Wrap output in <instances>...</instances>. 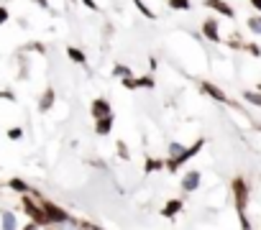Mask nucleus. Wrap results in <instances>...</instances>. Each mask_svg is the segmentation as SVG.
I'll return each instance as SVG.
<instances>
[{"mask_svg": "<svg viewBox=\"0 0 261 230\" xmlns=\"http://www.w3.org/2000/svg\"><path fill=\"white\" fill-rule=\"evenodd\" d=\"M233 202H236V212H238V220H241V230H251V220L246 215V207H249V184H246L243 177H233Z\"/></svg>", "mask_w": 261, "mask_h": 230, "instance_id": "obj_1", "label": "nucleus"}, {"mask_svg": "<svg viewBox=\"0 0 261 230\" xmlns=\"http://www.w3.org/2000/svg\"><path fill=\"white\" fill-rule=\"evenodd\" d=\"M31 194H34V199L41 205V210L46 212V218L52 220V225H69V223H74V218H72V215H69L67 210H61L59 205H54L52 199H46V197H44V194H39L36 189L31 192ZM74 225H77V223H74Z\"/></svg>", "mask_w": 261, "mask_h": 230, "instance_id": "obj_2", "label": "nucleus"}, {"mask_svg": "<svg viewBox=\"0 0 261 230\" xmlns=\"http://www.w3.org/2000/svg\"><path fill=\"white\" fill-rule=\"evenodd\" d=\"M203 146H205V138H197V141H195V143H190L187 148H184V151L179 153V156H174V159H164V169H166V172H172V174H177L179 169H182L184 164H187L192 156H197V153L203 151Z\"/></svg>", "mask_w": 261, "mask_h": 230, "instance_id": "obj_3", "label": "nucleus"}, {"mask_svg": "<svg viewBox=\"0 0 261 230\" xmlns=\"http://www.w3.org/2000/svg\"><path fill=\"white\" fill-rule=\"evenodd\" d=\"M21 210L31 218V223L34 225H39V228H49L52 225V220L46 218V212L41 210V205L36 202L34 197H28V194H21Z\"/></svg>", "mask_w": 261, "mask_h": 230, "instance_id": "obj_4", "label": "nucleus"}, {"mask_svg": "<svg viewBox=\"0 0 261 230\" xmlns=\"http://www.w3.org/2000/svg\"><path fill=\"white\" fill-rule=\"evenodd\" d=\"M90 115L95 118V120L110 118L113 115V107H110V102H107L105 97H95V100H92V105H90Z\"/></svg>", "mask_w": 261, "mask_h": 230, "instance_id": "obj_5", "label": "nucleus"}, {"mask_svg": "<svg viewBox=\"0 0 261 230\" xmlns=\"http://www.w3.org/2000/svg\"><path fill=\"white\" fill-rule=\"evenodd\" d=\"M200 90H203V95H208V97H212L215 102H225V105H233V100H230L225 92L218 87V85H212V82H203L200 85Z\"/></svg>", "mask_w": 261, "mask_h": 230, "instance_id": "obj_6", "label": "nucleus"}, {"mask_svg": "<svg viewBox=\"0 0 261 230\" xmlns=\"http://www.w3.org/2000/svg\"><path fill=\"white\" fill-rule=\"evenodd\" d=\"M123 82V87H126V90H151L154 85H157V82H154V77L151 74H141V77H128V80H120Z\"/></svg>", "mask_w": 261, "mask_h": 230, "instance_id": "obj_7", "label": "nucleus"}, {"mask_svg": "<svg viewBox=\"0 0 261 230\" xmlns=\"http://www.w3.org/2000/svg\"><path fill=\"white\" fill-rule=\"evenodd\" d=\"M182 210H184V199L172 197L169 202H164V207H161V218H166V220H174Z\"/></svg>", "mask_w": 261, "mask_h": 230, "instance_id": "obj_8", "label": "nucleus"}, {"mask_svg": "<svg viewBox=\"0 0 261 230\" xmlns=\"http://www.w3.org/2000/svg\"><path fill=\"white\" fill-rule=\"evenodd\" d=\"M203 3H205V8H210V10H215V13L225 15V18H236V10H233V5H230V3H225V0H203Z\"/></svg>", "mask_w": 261, "mask_h": 230, "instance_id": "obj_9", "label": "nucleus"}, {"mask_svg": "<svg viewBox=\"0 0 261 230\" xmlns=\"http://www.w3.org/2000/svg\"><path fill=\"white\" fill-rule=\"evenodd\" d=\"M203 36L212 44H220V28H218V21H215L212 15L203 21Z\"/></svg>", "mask_w": 261, "mask_h": 230, "instance_id": "obj_10", "label": "nucleus"}, {"mask_svg": "<svg viewBox=\"0 0 261 230\" xmlns=\"http://www.w3.org/2000/svg\"><path fill=\"white\" fill-rule=\"evenodd\" d=\"M200 179H203V174H200L197 169H192V172H184V177H182V192H184V194L195 192V189L200 187Z\"/></svg>", "mask_w": 261, "mask_h": 230, "instance_id": "obj_11", "label": "nucleus"}, {"mask_svg": "<svg viewBox=\"0 0 261 230\" xmlns=\"http://www.w3.org/2000/svg\"><path fill=\"white\" fill-rule=\"evenodd\" d=\"M54 100H56V92H54V87H46V90H44V95L39 97V110H41V113L52 110Z\"/></svg>", "mask_w": 261, "mask_h": 230, "instance_id": "obj_12", "label": "nucleus"}, {"mask_svg": "<svg viewBox=\"0 0 261 230\" xmlns=\"http://www.w3.org/2000/svg\"><path fill=\"white\" fill-rule=\"evenodd\" d=\"M164 169V159H157V156H144V174L151 177L154 172Z\"/></svg>", "mask_w": 261, "mask_h": 230, "instance_id": "obj_13", "label": "nucleus"}, {"mask_svg": "<svg viewBox=\"0 0 261 230\" xmlns=\"http://www.w3.org/2000/svg\"><path fill=\"white\" fill-rule=\"evenodd\" d=\"M18 228V220H15V215L10 210H3L0 212V230H15Z\"/></svg>", "mask_w": 261, "mask_h": 230, "instance_id": "obj_14", "label": "nucleus"}, {"mask_svg": "<svg viewBox=\"0 0 261 230\" xmlns=\"http://www.w3.org/2000/svg\"><path fill=\"white\" fill-rule=\"evenodd\" d=\"M8 187H10L13 192H18V194H31V192H34V189L28 187V182H23V179H18V177L8 179Z\"/></svg>", "mask_w": 261, "mask_h": 230, "instance_id": "obj_15", "label": "nucleus"}, {"mask_svg": "<svg viewBox=\"0 0 261 230\" xmlns=\"http://www.w3.org/2000/svg\"><path fill=\"white\" fill-rule=\"evenodd\" d=\"M110 131H113V115L95 120V136H110Z\"/></svg>", "mask_w": 261, "mask_h": 230, "instance_id": "obj_16", "label": "nucleus"}, {"mask_svg": "<svg viewBox=\"0 0 261 230\" xmlns=\"http://www.w3.org/2000/svg\"><path fill=\"white\" fill-rule=\"evenodd\" d=\"M67 56L74 61V64H87V56L82 49H77V46H67Z\"/></svg>", "mask_w": 261, "mask_h": 230, "instance_id": "obj_17", "label": "nucleus"}, {"mask_svg": "<svg viewBox=\"0 0 261 230\" xmlns=\"http://www.w3.org/2000/svg\"><path fill=\"white\" fill-rule=\"evenodd\" d=\"M113 77H118V80H128V77H136V74H133V69L128 64H120L118 61V64L113 67Z\"/></svg>", "mask_w": 261, "mask_h": 230, "instance_id": "obj_18", "label": "nucleus"}, {"mask_svg": "<svg viewBox=\"0 0 261 230\" xmlns=\"http://www.w3.org/2000/svg\"><path fill=\"white\" fill-rule=\"evenodd\" d=\"M133 5H136V10L141 13L144 18H149V21H157V13H154V10H151L146 3H144V0H133Z\"/></svg>", "mask_w": 261, "mask_h": 230, "instance_id": "obj_19", "label": "nucleus"}, {"mask_svg": "<svg viewBox=\"0 0 261 230\" xmlns=\"http://www.w3.org/2000/svg\"><path fill=\"white\" fill-rule=\"evenodd\" d=\"M166 8H169V10H179V13H184V10H190V8H192V3H190V0H166Z\"/></svg>", "mask_w": 261, "mask_h": 230, "instance_id": "obj_20", "label": "nucleus"}, {"mask_svg": "<svg viewBox=\"0 0 261 230\" xmlns=\"http://www.w3.org/2000/svg\"><path fill=\"white\" fill-rule=\"evenodd\" d=\"M115 151H118V159L120 161H128L131 159V151H128V143L126 141H118L115 143Z\"/></svg>", "mask_w": 261, "mask_h": 230, "instance_id": "obj_21", "label": "nucleus"}, {"mask_svg": "<svg viewBox=\"0 0 261 230\" xmlns=\"http://www.w3.org/2000/svg\"><path fill=\"white\" fill-rule=\"evenodd\" d=\"M243 100L246 102H251V105H256V107H261V92H243Z\"/></svg>", "mask_w": 261, "mask_h": 230, "instance_id": "obj_22", "label": "nucleus"}, {"mask_svg": "<svg viewBox=\"0 0 261 230\" xmlns=\"http://www.w3.org/2000/svg\"><path fill=\"white\" fill-rule=\"evenodd\" d=\"M249 31H251V34H259V36H261V13L254 15V18H249Z\"/></svg>", "mask_w": 261, "mask_h": 230, "instance_id": "obj_23", "label": "nucleus"}, {"mask_svg": "<svg viewBox=\"0 0 261 230\" xmlns=\"http://www.w3.org/2000/svg\"><path fill=\"white\" fill-rule=\"evenodd\" d=\"M5 136L10 138V141H21V138H23V128H18V126H15V128H8Z\"/></svg>", "mask_w": 261, "mask_h": 230, "instance_id": "obj_24", "label": "nucleus"}, {"mask_svg": "<svg viewBox=\"0 0 261 230\" xmlns=\"http://www.w3.org/2000/svg\"><path fill=\"white\" fill-rule=\"evenodd\" d=\"M77 228H80V230H105V228H100V225H95V223H90V220H80V223H77Z\"/></svg>", "mask_w": 261, "mask_h": 230, "instance_id": "obj_25", "label": "nucleus"}, {"mask_svg": "<svg viewBox=\"0 0 261 230\" xmlns=\"http://www.w3.org/2000/svg\"><path fill=\"white\" fill-rule=\"evenodd\" d=\"M184 151V146H179V143H172L169 146V159H174V156H179V153Z\"/></svg>", "mask_w": 261, "mask_h": 230, "instance_id": "obj_26", "label": "nucleus"}, {"mask_svg": "<svg viewBox=\"0 0 261 230\" xmlns=\"http://www.w3.org/2000/svg\"><path fill=\"white\" fill-rule=\"evenodd\" d=\"M246 51H249L251 56H261V46H256V44H246Z\"/></svg>", "mask_w": 261, "mask_h": 230, "instance_id": "obj_27", "label": "nucleus"}, {"mask_svg": "<svg viewBox=\"0 0 261 230\" xmlns=\"http://www.w3.org/2000/svg\"><path fill=\"white\" fill-rule=\"evenodd\" d=\"M0 100H8V102H15V100H18V97H15V95H13V92H10V90H3V92H0Z\"/></svg>", "mask_w": 261, "mask_h": 230, "instance_id": "obj_28", "label": "nucleus"}, {"mask_svg": "<svg viewBox=\"0 0 261 230\" xmlns=\"http://www.w3.org/2000/svg\"><path fill=\"white\" fill-rule=\"evenodd\" d=\"M8 18H10L8 8H5V5H0V26H3V23H8Z\"/></svg>", "mask_w": 261, "mask_h": 230, "instance_id": "obj_29", "label": "nucleus"}, {"mask_svg": "<svg viewBox=\"0 0 261 230\" xmlns=\"http://www.w3.org/2000/svg\"><path fill=\"white\" fill-rule=\"evenodd\" d=\"M82 5L90 8V10H98V3H95V0H82Z\"/></svg>", "mask_w": 261, "mask_h": 230, "instance_id": "obj_30", "label": "nucleus"}, {"mask_svg": "<svg viewBox=\"0 0 261 230\" xmlns=\"http://www.w3.org/2000/svg\"><path fill=\"white\" fill-rule=\"evenodd\" d=\"M249 3H251V5H254L259 13H261V0H249Z\"/></svg>", "mask_w": 261, "mask_h": 230, "instance_id": "obj_31", "label": "nucleus"}, {"mask_svg": "<svg viewBox=\"0 0 261 230\" xmlns=\"http://www.w3.org/2000/svg\"><path fill=\"white\" fill-rule=\"evenodd\" d=\"M36 5H41V8H49V0H34Z\"/></svg>", "mask_w": 261, "mask_h": 230, "instance_id": "obj_32", "label": "nucleus"}, {"mask_svg": "<svg viewBox=\"0 0 261 230\" xmlns=\"http://www.w3.org/2000/svg\"><path fill=\"white\" fill-rule=\"evenodd\" d=\"M23 230H39V225H34V223H28V225H26Z\"/></svg>", "mask_w": 261, "mask_h": 230, "instance_id": "obj_33", "label": "nucleus"}]
</instances>
